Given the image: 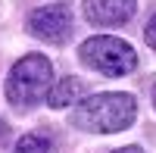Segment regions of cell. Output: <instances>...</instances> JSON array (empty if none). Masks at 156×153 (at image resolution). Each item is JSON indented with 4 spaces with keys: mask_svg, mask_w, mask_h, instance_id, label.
I'll return each mask as SVG.
<instances>
[{
    "mask_svg": "<svg viewBox=\"0 0 156 153\" xmlns=\"http://www.w3.org/2000/svg\"><path fill=\"white\" fill-rule=\"evenodd\" d=\"M137 119V100L125 91H103L87 94L81 103L69 112V125L87 134H115L125 131Z\"/></svg>",
    "mask_w": 156,
    "mask_h": 153,
    "instance_id": "6da1fadb",
    "label": "cell"
},
{
    "mask_svg": "<svg viewBox=\"0 0 156 153\" xmlns=\"http://www.w3.org/2000/svg\"><path fill=\"white\" fill-rule=\"evenodd\" d=\"M53 62L44 53H25L22 59L12 62V69L3 81L6 103L19 112L34 109L41 100H47L50 87H53Z\"/></svg>",
    "mask_w": 156,
    "mask_h": 153,
    "instance_id": "7a4b0ae2",
    "label": "cell"
},
{
    "mask_svg": "<svg viewBox=\"0 0 156 153\" xmlns=\"http://www.w3.org/2000/svg\"><path fill=\"white\" fill-rule=\"evenodd\" d=\"M78 59L84 62L87 69H94L100 75H109V78H122V75L137 69V50L122 41V37L112 34H94L78 47Z\"/></svg>",
    "mask_w": 156,
    "mask_h": 153,
    "instance_id": "3957f363",
    "label": "cell"
},
{
    "mask_svg": "<svg viewBox=\"0 0 156 153\" xmlns=\"http://www.w3.org/2000/svg\"><path fill=\"white\" fill-rule=\"evenodd\" d=\"M25 25H28V31L37 41L62 47L72 37V31H75V12H72L69 3H47V6L31 9Z\"/></svg>",
    "mask_w": 156,
    "mask_h": 153,
    "instance_id": "277c9868",
    "label": "cell"
},
{
    "mask_svg": "<svg viewBox=\"0 0 156 153\" xmlns=\"http://www.w3.org/2000/svg\"><path fill=\"white\" fill-rule=\"evenodd\" d=\"M137 0H81V12L97 28H119L134 16Z\"/></svg>",
    "mask_w": 156,
    "mask_h": 153,
    "instance_id": "5b68a950",
    "label": "cell"
},
{
    "mask_svg": "<svg viewBox=\"0 0 156 153\" xmlns=\"http://www.w3.org/2000/svg\"><path fill=\"white\" fill-rule=\"evenodd\" d=\"M87 94V81L78 78V75H66V78H59L53 87H50L47 94V103L50 109H66V106H78Z\"/></svg>",
    "mask_w": 156,
    "mask_h": 153,
    "instance_id": "8992f818",
    "label": "cell"
},
{
    "mask_svg": "<svg viewBox=\"0 0 156 153\" xmlns=\"http://www.w3.org/2000/svg\"><path fill=\"white\" fill-rule=\"evenodd\" d=\"M16 153H56V144L44 131H28L16 141Z\"/></svg>",
    "mask_w": 156,
    "mask_h": 153,
    "instance_id": "52a82bcc",
    "label": "cell"
},
{
    "mask_svg": "<svg viewBox=\"0 0 156 153\" xmlns=\"http://www.w3.org/2000/svg\"><path fill=\"white\" fill-rule=\"evenodd\" d=\"M144 41H147L150 50H156V16H150V22H147V28H144Z\"/></svg>",
    "mask_w": 156,
    "mask_h": 153,
    "instance_id": "ba28073f",
    "label": "cell"
},
{
    "mask_svg": "<svg viewBox=\"0 0 156 153\" xmlns=\"http://www.w3.org/2000/svg\"><path fill=\"white\" fill-rule=\"evenodd\" d=\"M6 137H9V125H6L3 119H0V147L6 144Z\"/></svg>",
    "mask_w": 156,
    "mask_h": 153,
    "instance_id": "9c48e42d",
    "label": "cell"
},
{
    "mask_svg": "<svg viewBox=\"0 0 156 153\" xmlns=\"http://www.w3.org/2000/svg\"><path fill=\"white\" fill-rule=\"evenodd\" d=\"M112 153H144V150H140V147H134V144H131V147H119V150H112Z\"/></svg>",
    "mask_w": 156,
    "mask_h": 153,
    "instance_id": "30bf717a",
    "label": "cell"
},
{
    "mask_svg": "<svg viewBox=\"0 0 156 153\" xmlns=\"http://www.w3.org/2000/svg\"><path fill=\"white\" fill-rule=\"evenodd\" d=\"M150 100H153V109H156V78L150 81Z\"/></svg>",
    "mask_w": 156,
    "mask_h": 153,
    "instance_id": "8fae6325",
    "label": "cell"
}]
</instances>
